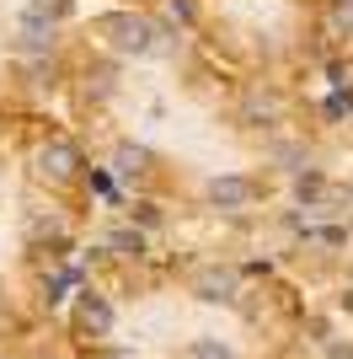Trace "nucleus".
I'll use <instances>...</instances> for the list:
<instances>
[{"label":"nucleus","mask_w":353,"mask_h":359,"mask_svg":"<svg viewBox=\"0 0 353 359\" xmlns=\"http://www.w3.org/2000/svg\"><path fill=\"white\" fill-rule=\"evenodd\" d=\"M118 6H155V0H118Z\"/></svg>","instance_id":"obj_3"},{"label":"nucleus","mask_w":353,"mask_h":359,"mask_svg":"<svg viewBox=\"0 0 353 359\" xmlns=\"http://www.w3.org/2000/svg\"><path fill=\"white\" fill-rule=\"evenodd\" d=\"M193 359H230V348H225V344H214V338H204V344L193 348Z\"/></svg>","instance_id":"obj_2"},{"label":"nucleus","mask_w":353,"mask_h":359,"mask_svg":"<svg viewBox=\"0 0 353 359\" xmlns=\"http://www.w3.org/2000/svg\"><path fill=\"white\" fill-rule=\"evenodd\" d=\"M305 6V43L321 54L326 75L353 91V0H300Z\"/></svg>","instance_id":"obj_1"}]
</instances>
